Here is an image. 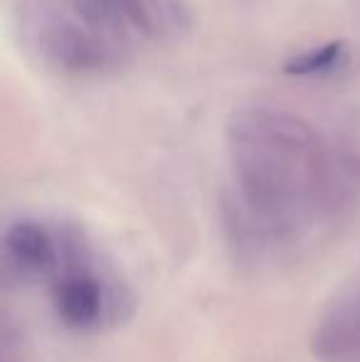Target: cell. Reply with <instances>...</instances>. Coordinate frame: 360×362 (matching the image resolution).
Returning a JSON list of instances; mask_svg holds the SVG:
<instances>
[{
    "instance_id": "cell-1",
    "label": "cell",
    "mask_w": 360,
    "mask_h": 362,
    "mask_svg": "<svg viewBox=\"0 0 360 362\" xmlns=\"http://www.w3.org/2000/svg\"><path fill=\"white\" fill-rule=\"evenodd\" d=\"M230 224L245 254L303 242L338 222L360 195V158L311 121L274 106L235 111L225 134Z\"/></svg>"
},
{
    "instance_id": "cell-2",
    "label": "cell",
    "mask_w": 360,
    "mask_h": 362,
    "mask_svg": "<svg viewBox=\"0 0 360 362\" xmlns=\"http://www.w3.org/2000/svg\"><path fill=\"white\" fill-rule=\"evenodd\" d=\"M28 37L35 52L64 74L114 72L131 54V45L99 28L72 0H40L28 15Z\"/></svg>"
},
{
    "instance_id": "cell-3",
    "label": "cell",
    "mask_w": 360,
    "mask_h": 362,
    "mask_svg": "<svg viewBox=\"0 0 360 362\" xmlns=\"http://www.w3.org/2000/svg\"><path fill=\"white\" fill-rule=\"evenodd\" d=\"M89 20L131 45L158 42L180 30L182 10L175 0H72Z\"/></svg>"
},
{
    "instance_id": "cell-4",
    "label": "cell",
    "mask_w": 360,
    "mask_h": 362,
    "mask_svg": "<svg viewBox=\"0 0 360 362\" xmlns=\"http://www.w3.org/2000/svg\"><path fill=\"white\" fill-rule=\"evenodd\" d=\"M311 353L321 362H360V276L318 315Z\"/></svg>"
},
{
    "instance_id": "cell-5",
    "label": "cell",
    "mask_w": 360,
    "mask_h": 362,
    "mask_svg": "<svg viewBox=\"0 0 360 362\" xmlns=\"http://www.w3.org/2000/svg\"><path fill=\"white\" fill-rule=\"evenodd\" d=\"M52 303L64 325L87 330L104 318L109 308V291L87 264H77L54 284Z\"/></svg>"
},
{
    "instance_id": "cell-6",
    "label": "cell",
    "mask_w": 360,
    "mask_h": 362,
    "mask_svg": "<svg viewBox=\"0 0 360 362\" xmlns=\"http://www.w3.org/2000/svg\"><path fill=\"white\" fill-rule=\"evenodd\" d=\"M59 252L57 237L45 224L18 219L5 229V257L23 276L47 272Z\"/></svg>"
},
{
    "instance_id": "cell-7",
    "label": "cell",
    "mask_w": 360,
    "mask_h": 362,
    "mask_svg": "<svg viewBox=\"0 0 360 362\" xmlns=\"http://www.w3.org/2000/svg\"><path fill=\"white\" fill-rule=\"evenodd\" d=\"M346 57V45L341 40H333V42H323L318 47H308L291 54L284 62V72L291 76H323L341 69Z\"/></svg>"
},
{
    "instance_id": "cell-8",
    "label": "cell",
    "mask_w": 360,
    "mask_h": 362,
    "mask_svg": "<svg viewBox=\"0 0 360 362\" xmlns=\"http://www.w3.org/2000/svg\"><path fill=\"white\" fill-rule=\"evenodd\" d=\"M3 362H13V358H10V348H8V345L3 348Z\"/></svg>"
}]
</instances>
